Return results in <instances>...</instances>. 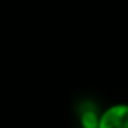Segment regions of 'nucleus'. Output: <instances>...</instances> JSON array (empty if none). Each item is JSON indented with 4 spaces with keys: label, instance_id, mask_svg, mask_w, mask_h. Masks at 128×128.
<instances>
[{
    "label": "nucleus",
    "instance_id": "obj_1",
    "mask_svg": "<svg viewBox=\"0 0 128 128\" xmlns=\"http://www.w3.org/2000/svg\"><path fill=\"white\" fill-rule=\"evenodd\" d=\"M98 128H128V104H114L101 112Z\"/></svg>",
    "mask_w": 128,
    "mask_h": 128
},
{
    "label": "nucleus",
    "instance_id": "obj_2",
    "mask_svg": "<svg viewBox=\"0 0 128 128\" xmlns=\"http://www.w3.org/2000/svg\"><path fill=\"white\" fill-rule=\"evenodd\" d=\"M100 119H101V113L92 104H88V106L82 107V110H80L82 128H98L100 126Z\"/></svg>",
    "mask_w": 128,
    "mask_h": 128
}]
</instances>
